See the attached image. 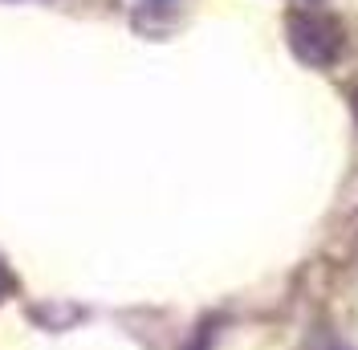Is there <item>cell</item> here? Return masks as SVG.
Returning a JSON list of instances; mask_svg holds the SVG:
<instances>
[{
    "label": "cell",
    "mask_w": 358,
    "mask_h": 350,
    "mask_svg": "<svg viewBox=\"0 0 358 350\" xmlns=\"http://www.w3.org/2000/svg\"><path fill=\"white\" fill-rule=\"evenodd\" d=\"M293 49H297V57H306L313 66L334 62L338 49H342L338 24L326 21V17H297L293 21Z\"/></svg>",
    "instance_id": "obj_1"
},
{
    "label": "cell",
    "mask_w": 358,
    "mask_h": 350,
    "mask_svg": "<svg viewBox=\"0 0 358 350\" xmlns=\"http://www.w3.org/2000/svg\"><path fill=\"white\" fill-rule=\"evenodd\" d=\"M8 289H13V273H8V265L0 261V298H4Z\"/></svg>",
    "instance_id": "obj_2"
}]
</instances>
